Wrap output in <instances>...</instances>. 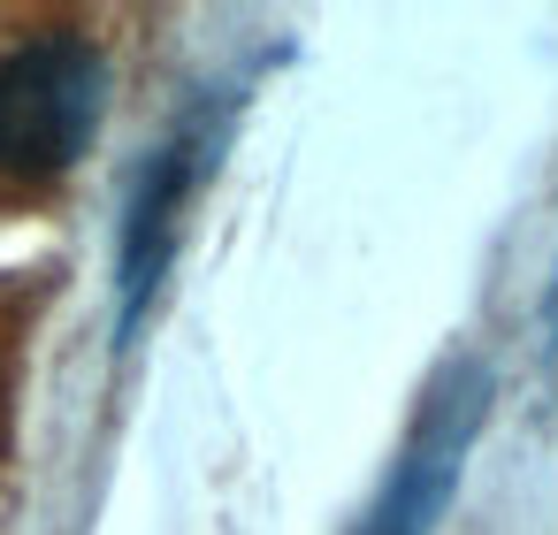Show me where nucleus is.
Wrapping results in <instances>:
<instances>
[{"label":"nucleus","instance_id":"nucleus-1","mask_svg":"<svg viewBox=\"0 0 558 535\" xmlns=\"http://www.w3.org/2000/svg\"><path fill=\"white\" fill-rule=\"evenodd\" d=\"M108 70L85 39H39L0 62V177H54L85 154Z\"/></svg>","mask_w":558,"mask_h":535},{"label":"nucleus","instance_id":"nucleus-2","mask_svg":"<svg viewBox=\"0 0 558 535\" xmlns=\"http://www.w3.org/2000/svg\"><path fill=\"white\" fill-rule=\"evenodd\" d=\"M482 398H489L482 367H451L436 382V398H428V413H421V428H413L390 489L375 497V512L352 535H436V512L451 504L459 466H466V443L482 428Z\"/></svg>","mask_w":558,"mask_h":535},{"label":"nucleus","instance_id":"nucleus-3","mask_svg":"<svg viewBox=\"0 0 558 535\" xmlns=\"http://www.w3.org/2000/svg\"><path fill=\"white\" fill-rule=\"evenodd\" d=\"M199 138L184 131V138H169L146 169H138V184H131V207H123V337L146 321V306H154V291H161V276H169V260H177V230H184V199H192V184H199Z\"/></svg>","mask_w":558,"mask_h":535},{"label":"nucleus","instance_id":"nucleus-4","mask_svg":"<svg viewBox=\"0 0 558 535\" xmlns=\"http://www.w3.org/2000/svg\"><path fill=\"white\" fill-rule=\"evenodd\" d=\"M550 329H558V299H550Z\"/></svg>","mask_w":558,"mask_h":535}]
</instances>
